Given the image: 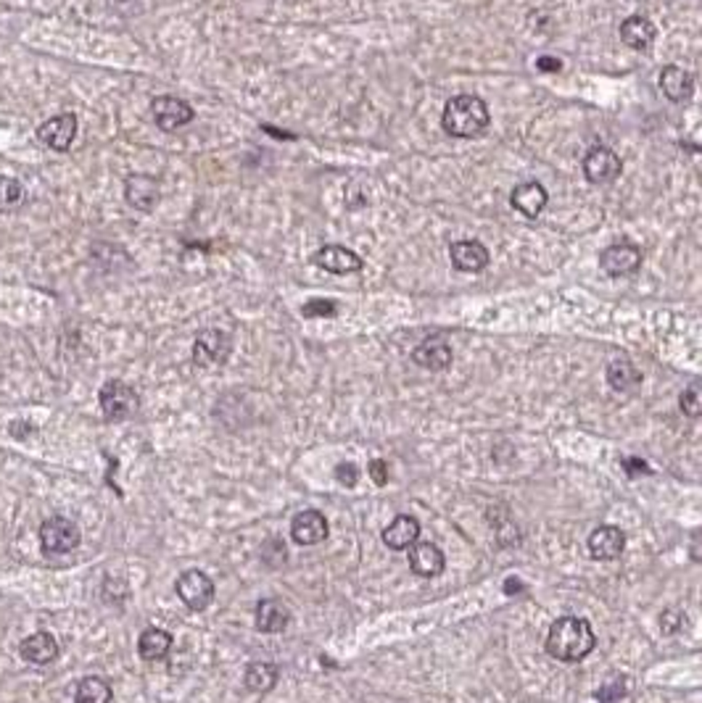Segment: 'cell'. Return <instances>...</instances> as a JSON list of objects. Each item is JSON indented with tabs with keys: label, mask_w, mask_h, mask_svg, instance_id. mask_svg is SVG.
<instances>
[{
	"label": "cell",
	"mask_w": 702,
	"mask_h": 703,
	"mask_svg": "<svg viewBox=\"0 0 702 703\" xmlns=\"http://www.w3.org/2000/svg\"><path fill=\"white\" fill-rule=\"evenodd\" d=\"M75 703H111V685L103 677H85L75 691Z\"/></svg>",
	"instance_id": "obj_27"
},
{
	"label": "cell",
	"mask_w": 702,
	"mask_h": 703,
	"mask_svg": "<svg viewBox=\"0 0 702 703\" xmlns=\"http://www.w3.org/2000/svg\"><path fill=\"white\" fill-rule=\"evenodd\" d=\"M692 87H695V79L692 74L682 67H666L660 71V90L666 92V98L682 103L692 95Z\"/></svg>",
	"instance_id": "obj_23"
},
{
	"label": "cell",
	"mask_w": 702,
	"mask_h": 703,
	"mask_svg": "<svg viewBox=\"0 0 702 703\" xmlns=\"http://www.w3.org/2000/svg\"><path fill=\"white\" fill-rule=\"evenodd\" d=\"M27 204V188L13 177H0V212L11 213Z\"/></svg>",
	"instance_id": "obj_28"
},
{
	"label": "cell",
	"mask_w": 702,
	"mask_h": 703,
	"mask_svg": "<svg viewBox=\"0 0 702 703\" xmlns=\"http://www.w3.org/2000/svg\"><path fill=\"white\" fill-rule=\"evenodd\" d=\"M37 138H40V142H43L45 148H51V150H59V153L69 150L72 142H75V138H77V116H75V114H59V116H51L48 122L40 124Z\"/></svg>",
	"instance_id": "obj_10"
},
{
	"label": "cell",
	"mask_w": 702,
	"mask_h": 703,
	"mask_svg": "<svg viewBox=\"0 0 702 703\" xmlns=\"http://www.w3.org/2000/svg\"><path fill=\"white\" fill-rule=\"evenodd\" d=\"M291 622V609L275 598L256 603V630L259 633H283Z\"/></svg>",
	"instance_id": "obj_18"
},
{
	"label": "cell",
	"mask_w": 702,
	"mask_h": 703,
	"mask_svg": "<svg viewBox=\"0 0 702 703\" xmlns=\"http://www.w3.org/2000/svg\"><path fill=\"white\" fill-rule=\"evenodd\" d=\"M125 198L133 209L138 212H151L158 204V185L154 177L146 174H133L125 182Z\"/></svg>",
	"instance_id": "obj_16"
},
{
	"label": "cell",
	"mask_w": 702,
	"mask_h": 703,
	"mask_svg": "<svg viewBox=\"0 0 702 703\" xmlns=\"http://www.w3.org/2000/svg\"><path fill=\"white\" fill-rule=\"evenodd\" d=\"M624 467L628 469V475H631V477H636V475H650L647 464H644V461H639V459H625Z\"/></svg>",
	"instance_id": "obj_36"
},
{
	"label": "cell",
	"mask_w": 702,
	"mask_h": 703,
	"mask_svg": "<svg viewBox=\"0 0 702 703\" xmlns=\"http://www.w3.org/2000/svg\"><path fill=\"white\" fill-rule=\"evenodd\" d=\"M417 538H420V522L415 516H407V514L396 516L383 530V543L391 551H404V548L415 546Z\"/></svg>",
	"instance_id": "obj_19"
},
{
	"label": "cell",
	"mask_w": 702,
	"mask_h": 703,
	"mask_svg": "<svg viewBox=\"0 0 702 703\" xmlns=\"http://www.w3.org/2000/svg\"><path fill=\"white\" fill-rule=\"evenodd\" d=\"M174 590H177L180 601L190 611H204L212 603V598H214V582L204 571H198V569H190V571L180 574Z\"/></svg>",
	"instance_id": "obj_5"
},
{
	"label": "cell",
	"mask_w": 702,
	"mask_h": 703,
	"mask_svg": "<svg viewBox=\"0 0 702 703\" xmlns=\"http://www.w3.org/2000/svg\"><path fill=\"white\" fill-rule=\"evenodd\" d=\"M312 261L319 269H325L330 275H354V272H359L365 267V261L354 251H349L343 245H325V248H319L314 253Z\"/></svg>",
	"instance_id": "obj_11"
},
{
	"label": "cell",
	"mask_w": 702,
	"mask_h": 703,
	"mask_svg": "<svg viewBox=\"0 0 702 703\" xmlns=\"http://www.w3.org/2000/svg\"><path fill=\"white\" fill-rule=\"evenodd\" d=\"M409 566L417 577H425V579H433L444 571L447 559H444V551L436 546V543H415L412 551H409Z\"/></svg>",
	"instance_id": "obj_14"
},
{
	"label": "cell",
	"mask_w": 702,
	"mask_h": 703,
	"mask_svg": "<svg viewBox=\"0 0 702 703\" xmlns=\"http://www.w3.org/2000/svg\"><path fill=\"white\" fill-rule=\"evenodd\" d=\"M335 303L333 300H322V298H312L310 303H304V308H302V314L307 316V319H330V316H335Z\"/></svg>",
	"instance_id": "obj_30"
},
{
	"label": "cell",
	"mask_w": 702,
	"mask_h": 703,
	"mask_svg": "<svg viewBox=\"0 0 702 703\" xmlns=\"http://www.w3.org/2000/svg\"><path fill=\"white\" fill-rule=\"evenodd\" d=\"M169 648H172V635L158 630V627L146 630L138 640V653L143 661H161L169 653Z\"/></svg>",
	"instance_id": "obj_26"
},
{
	"label": "cell",
	"mask_w": 702,
	"mask_h": 703,
	"mask_svg": "<svg viewBox=\"0 0 702 703\" xmlns=\"http://www.w3.org/2000/svg\"><path fill=\"white\" fill-rule=\"evenodd\" d=\"M608 385L616 393H633L641 385V371L628 358H618L608 366Z\"/></svg>",
	"instance_id": "obj_24"
},
{
	"label": "cell",
	"mask_w": 702,
	"mask_h": 703,
	"mask_svg": "<svg viewBox=\"0 0 702 703\" xmlns=\"http://www.w3.org/2000/svg\"><path fill=\"white\" fill-rule=\"evenodd\" d=\"M692 559L700 562V538L695 535V543H692Z\"/></svg>",
	"instance_id": "obj_38"
},
{
	"label": "cell",
	"mask_w": 702,
	"mask_h": 703,
	"mask_svg": "<svg viewBox=\"0 0 702 703\" xmlns=\"http://www.w3.org/2000/svg\"><path fill=\"white\" fill-rule=\"evenodd\" d=\"M151 114L157 119V124L164 132H174L185 124L193 122V108L190 103H185L182 98H174V95H158L151 103Z\"/></svg>",
	"instance_id": "obj_8"
},
{
	"label": "cell",
	"mask_w": 702,
	"mask_h": 703,
	"mask_svg": "<svg viewBox=\"0 0 702 703\" xmlns=\"http://www.w3.org/2000/svg\"><path fill=\"white\" fill-rule=\"evenodd\" d=\"M98 401H101V411L109 422H122L138 411V393L122 379H109L101 387Z\"/></svg>",
	"instance_id": "obj_3"
},
{
	"label": "cell",
	"mask_w": 702,
	"mask_h": 703,
	"mask_svg": "<svg viewBox=\"0 0 702 703\" xmlns=\"http://www.w3.org/2000/svg\"><path fill=\"white\" fill-rule=\"evenodd\" d=\"M537 69L546 71V74H554V71L562 69V64H560V59H552V56H542V59L537 61Z\"/></svg>",
	"instance_id": "obj_35"
},
{
	"label": "cell",
	"mask_w": 702,
	"mask_h": 703,
	"mask_svg": "<svg viewBox=\"0 0 702 703\" xmlns=\"http://www.w3.org/2000/svg\"><path fill=\"white\" fill-rule=\"evenodd\" d=\"M40 546L48 556L69 554L79 546V527L67 516H51L40 527Z\"/></svg>",
	"instance_id": "obj_4"
},
{
	"label": "cell",
	"mask_w": 702,
	"mask_h": 703,
	"mask_svg": "<svg viewBox=\"0 0 702 703\" xmlns=\"http://www.w3.org/2000/svg\"><path fill=\"white\" fill-rule=\"evenodd\" d=\"M335 480H338L341 485H346V488H354V485L359 483V469H357V464H351V461L338 464V467H335Z\"/></svg>",
	"instance_id": "obj_32"
},
{
	"label": "cell",
	"mask_w": 702,
	"mask_h": 703,
	"mask_svg": "<svg viewBox=\"0 0 702 703\" xmlns=\"http://www.w3.org/2000/svg\"><path fill=\"white\" fill-rule=\"evenodd\" d=\"M621 158L610 148H592L584 158V174L592 185H610L621 177Z\"/></svg>",
	"instance_id": "obj_7"
},
{
	"label": "cell",
	"mask_w": 702,
	"mask_h": 703,
	"mask_svg": "<svg viewBox=\"0 0 702 703\" xmlns=\"http://www.w3.org/2000/svg\"><path fill=\"white\" fill-rule=\"evenodd\" d=\"M655 24L644 16H628L621 24V37L628 48L633 51H647L655 43Z\"/></svg>",
	"instance_id": "obj_22"
},
{
	"label": "cell",
	"mask_w": 702,
	"mask_h": 703,
	"mask_svg": "<svg viewBox=\"0 0 702 703\" xmlns=\"http://www.w3.org/2000/svg\"><path fill=\"white\" fill-rule=\"evenodd\" d=\"M597 645L592 625L584 617H560L546 635V653L557 661L576 664L586 659Z\"/></svg>",
	"instance_id": "obj_1"
},
{
	"label": "cell",
	"mask_w": 702,
	"mask_h": 703,
	"mask_svg": "<svg viewBox=\"0 0 702 703\" xmlns=\"http://www.w3.org/2000/svg\"><path fill=\"white\" fill-rule=\"evenodd\" d=\"M449 256H452V264L460 269V272H480L488 267V251L486 245H480L478 240H460V243H452L449 248Z\"/></svg>",
	"instance_id": "obj_17"
},
{
	"label": "cell",
	"mask_w": 702,
	"mask_h": 703,
	"mask_svg": "<svg viewBox=\"0 0 702 703\" xmlns=\"http://www.w3.org/2000/svg\"><path fill=\"white\" fill-rule=\"evenodd\" d=\"M412 361L428 371H444L452 363V346L444 338H428L412 351Z\"/></svg>",
	"instance_id": "obj_15"
},
{
	"label": "cell",
	"mask_w": 702,
	"mask_h": 703,
	"mask_svg": "<svg viewBox=\"0 0 702 703\" xmlns=\"http://www.w3.org/2000/svg\"><path fill=\"white\" fill-rule=\"evenodd\" d=\"M546 201V190L539 185V182H526V185H518L510 196V204L515 206V212H520L523 216L529 219H537L539 213L545 212Z\"/></svg>",
	"instance_id": "obj_20"
},
{
	"label": "cell",
	"mask_w": 702,
	"mask_h": 703,
	"mask_svg": "<svg viewBox=\"0 0 702 703\" xmlns=\"http://www.w3.org/2000/svg\"><path fill=\"white\" fill-rule=\"evenodd\" d=\"M330 527H327V519L319 514V511H302L296 514L294 524H291V538L299 543V546H317L327 538Z\"/></svg>",
	"instance_id": "obj_13"
},
{
	"label": "cell",
	"mask_w": 702,
	"mask_h": 703,
	"mask_svg": "<svg viewBox=\"0 0 702 703\" xmlns=\"http://www.w3.org/2000/svg\"><path fill=\"white\" fill-rule=\"evenodd\" d=\"M625 696V680H608L600 691H597V701L616 703L618 699Z\"/></svg>",
	"instance_id": "obj_31"
},
{
	"label": "cell",
	"mask_w": 702,
	"mask_h": 703,
	"mask_svg": "<svg viewBox=\"0 0 702 703\" xmlns=\"http://www.w3.org/2000/svg\"><path fill=\"white\" fill-rule=\"evenodd\" d=\"M660 627H663V633H676L679 627H682V614L679 611H674V609H668V611H663L660 614Z\"/></svg>",
	"instance_id": "obj_34"
},
{
	"label": "cell",
	"mask_w": 702,
	"mask_h": 703,
	"mask_svg": "<svg viewBox=\"0 0 702 703\" xmlns=\"http://www.w3.org/2000/svg\"><path fill=\"white\" fill-rule=\"evenodd\" d=\"M682 411L687 414V417H692V419H698L702 414V390H700V382H692L684 393H682Z\"/></svg>",
	"instance_id": "obj_29"
},
{
	"label": "cell",
	"mask_w": 702,
	"mask_h": 703,
	"mask_svg": "<svg viewBox=\"0 0 702 703\" xmlns=\"http://www.w3.org/2000/svg\"><path fill=\"white\" fill-rule=\"evenodd\" d=\"M600 267L610 277H628L641 267V251L633 243H616L600 253Z\"/></svg>",
	"instance_id": "obj_9"
},
{
	"label": "cell",
	"mask_w": 702,
	"mask_h": 703,
	"mask_svg": "<svg viewBox=\"0 0 702 703\" xmlns=\"http://www.w3.org/2000/svg\"><path fill=\"white\" fill-rule=\"evenodd\" d=\"M233 351V340L222 330H204L193 343V361L198 366H222Z\"/></svg>",
	"instance_id": "obj_6"
},
{
	"label": "cell",
	"mask_w": 702,
	"mask_h": 703,
	"mask_svg": "<svg viewBox=\"0 0 702 703\" xmlns=\"http://www.w3.org/2000/svg\"><path fill=\"white\" fill-rule=\"evenodd\" d=\"M367 475L373 477V483L375 485H386L389 483V464L383 461V459H375V461H370V467H367Z\"/></svg>",
	"instance_id": "obj_33"
},
{
	"label": "cell",
	"mask_w": 702,
	"mask_h": 703,
	"mask_svg": "<svg viewBox=\"0 0 702 703\" xmlns=\"http://www.w3.org/2000/svg\"><path fill=\"white\" fill-rule=\"evenodd\" d=\"M504 590H507V593H512V590H523V585H520L518 579H507V582H504Z\"/></svg>",
	"instance_id": "obj_37"
},
{
	"label": "cell",
	"mask_w": 702,
	"mask_h": 703,
	"mask_svg": "<svg viewBox=\"0 0 702 703\" xmlns=\"http://www.w3.org/2000/svg\"><path fill=\"white\" fill-rule=\"evenodd\" d=\"M278 667L270 664V661H254L246 667V675H243V685L251 691V693H267L275 688L278 683Z\"/></svg>",
	"instance_id": "obj_25"
},
{
	"label": "cell",
	"mask_w": 702,
	"mask_h": 703,
	"mask_svg": "<svg viewBox=\"0 0 702 703\" xmlns=\"http://www.w3.org/2000/svg\"><path fill=\"white\" fill-rule=\"evenodd\" d=\"M21 656H24L29 664H37V667L51 664V661H56V656H59V643H56V637L51 633L29 635V637L21 643Z\"/></svg>",
	"instance_id": "obj_21"
},
{
	"label": "cell",
	"mask_w": 702,
	"mask_h": 703,
	"mask_svg": "<svg viewBox=\"0 0 702 703\" xmlns=\"http://www.w3.org/2000/svg\"><path fill=\"white\" fill-rule=\"evenodd\" d=\"M624 548H625V535L621 527L602 524V527H597V530L589 535V554H592L597 562H613V559H621Z\"/></svg>",
	"instance_id": "obj_12"
},
{
	"label": "cell",
	"mask_w": 702,
	"mask_h": 703,
	"mask_svg": "<svg viewBox=\"0 0 702 703\" xmlns=\"http://www.w3.org/2000/svg\"><path fill=\"white\" fill-rule=\"evenodd\" d=\"M488 106L478 98V95H455L447 106H444V116L441 124L452 138H478L486 132L488 127Z\"/></svg>",
	"instance_id": "obj_2"
}]
</instances>
